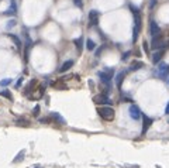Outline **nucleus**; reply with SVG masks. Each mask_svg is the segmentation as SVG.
<instances>
[{
  "mask_svg": "<svg viewBox=\"0 0 169 168\" xmlns=\"http://www.w3.org/2000/svg\"><path fill=\"white\" fill-rule=\"evenodd\" d=\"M149 34L152 35V38L161 35V28H159L158 23H155L154 20H151V23H149Z\"/></svg>",
  "mask_w": 169,
  "mask_h": 168,
  "instance_id": "6",
  "label": "nucleus"
},
{
  "mask_svg": "<svg viewBox=\"0 0 169 168\" xmlns=\"http://www.w3.org/2000/svg\"><path fill=\"white\" fill-rule=\"evenodd\" d=\"M97 113L100 116L103 120H107V122H111L114 120L116 117V113H114V109L113 108H109V106H103V108H99Z\"/></svg>",
  "mask_w": 169,
  "mask_h": 168,
  "instance_id": "2",
  "label": "nucleus"
},
{
  "mask_svg": "<svg viewBox=\"0 0 169 168\" xmlns=\"http://www.w3.org/2000/svg\"><path fill=\"white\" fill-rule=\"evenodd\" d=\"M38 112H40V106H35V109H34V112H32V114H34V116H38Z\"/></svg>",
  "mask_w": 169,
  "mask_h": 168,
  "instance_id": "25",
  "label": "nucleus"
},
{
  "mask_svg": "<svg viewBox=\"0 0 169 168\" xmlns=\"http://www.w3.org/2000/svg\"><path fill=\"white\" fill-rule=\"evenodd\" d=\"M0 96H4V98H7L9 100L13 99V96H11V93L9 92V91H1V92H0Z\"/></svg>",
  "mask_w": 169,
  "mask_h": 168,
  "instance_id": "20",
  "label": "nucleus"
},
{
  "mask_svg": "<svg viewBox=\"0 0 169 168\" xmlns=\"http://www.w3.org/2000/svg\"><path fill=\"white\" fill-rule=\"evenodd\" d=\"M93 102L96 105H107V103H110V99L107 98L106 95H95L93 96Z\"/></svg>",
  "mask_w": 169,
  "mask_h": 168,
  "instance_id": "8",
  "label": "nucleus"
},
{
  "mask_svg": "<svg viewBox=\"0 0 169 168\" xmlns=\"http://www.w3.org/2000/svg\"><path fill=\"white\" fill-rule=\"evenodd\" d=\"M86 48L89 49V51H95V48H96L95 41H93V40H87V41H86Z\"/></svg>",
  "mask_w": 169,
  "mask_h": 168,
  "instance_id": "16",
  "label": "nucleus"
},
{
  "mask_svg": "<svg viewBox=\"0 0 169 168\" xmlns=\"http://www.w3.org/2000/svg\"><path fill=\"white\" fill-rule=\"evenodd\" d=\"M132 14H134V33H132V41H137L140 31H141V26H143V20H141V14L137 9H132Z\"/></svg>",
  "mask_w": 169,
  "mask_h": 168,
  "instance_id": "1",
  "label": "nucleus"
},
{
  "mask_svg": "<svg viewBox=\"0 0 169 168\" xmlns=\"http://www.w3.org/2000/svg\"><path fill=\"white\" fill-rule=\"evenodd\" d=\"M99 11L97 10H92L89 11V26H97V23H99Z\"/></svg>",
  "mask_w": 169,
  "mask_h": 168,
  "instance_id": "7",
  "label": "nucleus"
},
{
  "mask_svg": "<svg viewBox=\"0 0 169 168\" xmlns=\"http://www.w3.org/2000/svg\"><path fill=\"white\" fill-rule=\"evenodd\" d=\"M14 26H16V20H10V21H7V26H6V27L11 28V27H14Z\"/></svg>",
  "mask_w": 169,
  "mask_h": 168,
  "instance_id": "22",
  "label": "nucleus"
},
{
  "mask_svg": "<svg viewBox=\"0 0 169 168\" xmlns=\"http://www.w3.org/2000/svg\"><path fill=\"white\" fill-rule=\"evenodd\" d=\"M152 49H164V47H166V41H165L162 35H158V37H154L152 40Z\"/></svg>",
  "mask_w": 169,
  "mask_h": 168,
  "instance_id": "3",
  "label": "nucleus"
},
{
  "mask_svg": "<svg viewBox=\"0 0 169 168\" xmlns=\"http://www.w3.org/2000/svg\"><path fill=\"white\" fill-rule=\"evenodd\" d=\"M143 66H144V64L141 61H134L131 65H130V71H138V69H141Z\"/></svg>",
  "mask_w": 169,
  "mask_h": 168,
  "instance_id": "14",
  "label": "nucleus"
},
{
  "mask_svg": "<svg viewBox=\"0 0 169 168\" xmlns=\"http://www.w3.org/2000/svg\"><path fill=\"white\" fill-rule=\"evenodd\" d=\"M72 66H73V61L69 60V61H66V62H63V64H62V66L59 68V72H62V74H63V72H66V71L71 69Z\"/></svg>",
  "mask_w": 169,
  "mask_h": 168,
  "instance_id": "12",
  "label": "nucleus"
},
{
  "mask_svg": "<svg viewBox=\"0 0 169 168\" xmlns=\"http://www.w3.org/2000/svg\"><path fill=\"white\" fill-rule=\"evenodd\" d=\"M168 81H169V79H168Z\"/></svg>",
  "mask_w": 169,
  "mask_h": 168,
  "instance_id": "29",
  "label": "nucleus"
},
{
  "mask_svg": "<svg viewBox=\"0 0 169 168\" xmlns=\"http://www.w3.org/2000/svg\"><path fill=\"white\" fill-rule=\"evenodd\" d=\"M97 75H99V78H100L101 81L107 83V82H110L111 79H113V75H114V71H111V69L100 71V72H99Z\"/></svg>",
  "mask_w": 169,
  "mask_h": 168,
  "instance_id": "4",
  "label": "nucleus"
},
{
  "mask_svg": "<svg viewBox=\"0 0 169 168\" xmlns=\"http://www.w3.org/2000/svg\"><path fill=\"white\" fill-rule=\"evenodd\" d=\"M158 75L161 78H166L169 75V65L168 64H161L158 66Z\"/></svg>",
  "mask_w": 169,
  "mask_h": 168,
  "instance_id": "9",
  "label": "nucleus"
},
{
  "mask_svg": "<svg viewBox=\"0 0 169 168\" xmlns=\"http://www.w3.org/2000/svg\"><path fill=\"white\" fill-rule=\"evenodd\" d=\"M144 119V126H143V134H145L148 131V129L151 127V125H152V120H151V117H148V116H143Z\"/></svg>",
  "mask_w": 169,
  "mask_h": 168,
  "instance_id": "11",
  "label": "nucleus"
},
{
  "mask_svg": "<svg viewBox=\"0 0 169 168\" xmlns=\"http://www.w3.org/2000/svg\"><path fill=\"white\" fill-rule=\"evenodd\" d=\"M11 83V79L10 78H6V79H3V81L0 82V86H7V85H10Z\"/></svg>",
  "mask_w": 169,
  "mask_h": 168,
  "instance_id": "21",
  "label": "nucleus"
},
{
  "mask_svg": "<svg viewBox=\"0 0 169 168\" xmlns=\"http://www.w3.org/2000/svg\"><path fill=\"white\" fill-rule=\"evenodd\" d=\"M128 55H130V51H127L126 54H123V57H121V60H123V61H126V60H127V58H128Z\"/></svg>",
  "mask_w": 169,
  "mask_h": 168,
  "instance_id": "26",
  "label": "nucleus"
},
{
  "mask_svg": "<svg viewBox=\"0 0 169 168\" xmlns=\"http://www.w3.org/2000/svg\"><path fill=\"white\" fill-rule=\"evenodd\" d=\"M73 3L76 6H79L80 9H82V7H83V3H82V0H73Z\"/></svg>",
  "mask_w": 169,
  "mask_h": 168,
  "instance_id": "23",
  "label": "nucleus"
},
{
  "mask_svg": "<svg viewBox=\"0 0 169 168\" xmlns=\"http://www.w3.org/2000/svg\"><path fill=\"white\" fill-rule=\"evenodd\" d=\"M42 95H44V86H42V85H40V86H38V89H37V93L34 95V98H35V99H40Z\"/></svg>",
  "mask_w": 169,
  "mask_h": 168,
  "instance_id": "17",
  "label": "nucleus"
},
{
  "mask_svg": "<svg viewBox=\"0 0 169 168\" xmlns=\"http://www.w3.org/2000/svg\"><path fill=\"white\" fill-rule=\"evenodd\" d=\"M128 113H130V117H131L132 120H138L141 116H143L140 108L135 106V105H131V106H130V109H128Z\"/></svg>",
  "mask_w": 169,
  "mask_h": 168,
  "instance_id": "5",
  "label": "nucleus"
},
{
  "mask_svg": "<svg viewBox=\"0 0 169 168\" xmlns=\"http://www.w3.org/2000/svg\"><path fill=\"white\" fill-rule=\"evenodd\" d=\"M7 35H9V38H10V40L13 41V43L16 44V47H17V48L21 49V41H20V38L16 37L14 34H7Z\"/></svg>",
  "mask_w": 169,
  "mask_h": 168,
  "instance_id": "15",
  "label": "nucleus"
},
{
  "mask_svg": "<svg viewBox=\"0 0 169 168\" xmlns=\"http://www.w3.org/2000/svg\"><path fill=\"white\" fill-rule=\"evenodd\" d=\"M124 78H126V72H124V71H121V72L116 76V85L118 89L121 88V83H123V81H124Z\"/></svg>",
  "mask_w": 169,
  "mask_h": 168,
  "instance_id": "13",
  "label": "nucleus"
},
{
  "mask_svg": "<svg viewBox=\"0 0 169 168\" xmlns=\"http://www.w3.org/2000/svg\"><path fill=\"white\" fill-rule=\"evenodd\" d=\"M23 79H24V78H18V81H17V83H16V88H17V89L21 86V83H23Z\"/></svg>",
  "mask_w": 169,
  "mask_h": 168,
  "instance_id": "24",
  "label": "nucleus"
},
{
  "mask_svg": "<svg viewBox=\"0 0 169 168\" xmlns=\"http://www.w3.org/2000/svg\"><path fill=\"white\" fill-rule=\"evenodd\" d=\"M164 55H165L164 49H157V52H154L152 54V62L154 64H158L159 61L164 58Z\"/></svg>",
  "mask_w": 169,
  "mask_h": 168,
  "instance_id": "10",
  "label": "nucleus"
},
{
  "mask_svg": "<svg viewBox=\"0 0 169 168\" xmlns=\"http://www.w3.org/2000/svg\"><path fill=\"white\" fill-rule=\"evenodd\" d=\"M75 45H76V48L79 49V52L82 51V45H83V38L79 37L78 40H75Z\"/></svg>",
  "mask_w": 169,
  "mask_h": 168,
  "instance_id": "18",
  "label": "nucleus"
},
{
  "mask_svg": "<svg viewBox=\"0 0 169 168\" xmlns=\"http://www.w3.org/2000/svg\"><path fill=\"white\" fill-rule=\"evenodd\" d=\"M148 44H147V41H145V43H144V49H145V51H148V47H147Z\"/></svg>",
  "mask_w": 169,
  "mask_h": 168,
  "instance_id": "28",
  "label": "nucleus"
},
{
  "mask_svg": "<svg viewBox=\"0 0 169 168\" xmlns=\"http://www.w3.org/2000/svg\"><path fill=\"white\" fill-rule=\"evenodd\" d=\"M6 14H16V3H14V1H11L10 9L6 11Z\"/></svg>",
  "mask_w": 169,
  "mask_h": 168,
  "instance_id": "19",
  "label": "nucleus"
},
{
  "mask_svg": "<svg viewBox=\"0 0 169 168\" xmlns=\"http://www.w3.org/2000/svg\"><path fill=\"white\" fill-rule=\"evenodd\" d=\"M165 113L166 114H169V103L166 105V108H165Z\"/></svg>",
  "mask_w": 169,
  "mask_h": 168,
  "instance_id": "27",
  "label": "nucleus"
}]
</instances>
